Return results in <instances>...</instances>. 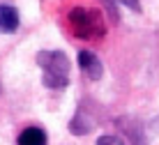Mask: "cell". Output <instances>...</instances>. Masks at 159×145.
Listing matches in <instances>:
<instances>
[{
    "mask_svg": "<svg viewBox=\"0 0 159 145\" xmlns=\"http://www.w3.org/2000/svg\"><path fill=\"white\" fill-rule=\"evenodd\" d=\"M37 65L44 69V85L51 90H62L69 83V60L62 51L37 53Z\"/></svg>",
    "mask_w": 159,
    "mask_h": 145,
    "instance_id": "6da1fadb",
    "label": "cell"
},
{
    "mask_svg": "<svg viewBox=\"0 0 159 145\" xmlns=\"http://www.w3.org/2000/svg\"><path fill=\"white\" fill-rule=\"evenodd\" d=\"M69 23L74 25L76 37H81V39H95V32H99V35L104 32V28L99 25V14L81 7L69 12Z\"/></svg>",
    "mask_w": 159,
    "mask_h": 145,
    "instance_id": "7a4b0ae2",
    "label": "cell"
},
{
    "mask_svg": "<svg viewBox=\"0 0 159 145\" xmlns=\"http://www.w3.org/2000/svg\"><path fill=\"white\" fill-rule=\"evenodd\" d=\"M79 65H81V69L88 74V79H92V81H99L102 79L104 67L99 62V58H97L92 51H81L79 53Z\"/></svg>",
    "mask_w": 159,
    "mask_h": 145,
    "instance_id": "3957f363",
    "label": "cell"
},
{
    "mask_svg": "<svg viewBox=\"0 0 159 145\" xmlns=\"http://www.w3.org/2000/svg\"><path fill=\"white\" fill-rule=\"evenodd\" d=\"M19 28V12L9 5H0V32L9 35Z\"/></svg>",
    "mask_w": 159,
    "mask_h": 145,
    "instance_id": "277c9868",
    "label": "cell"
},
{
    "mask_svg": "<svg viewBox=\"0 0 159 145\" xmlns=\"http://www.w3.org/2000/svg\"><path fill=\"white\" fill-rule=\"evenodd\" d=\"M19 145H46V131L42 129V127H28V129L21 131Z\"/></svg>",
    "mask_w": 159,
    "mask_h": 145,
    "instance_id": "5b68a950",
    "label": "cell"
},
{
    "mask_svg": "<svg viewBox=\"0 0 159 145\" xmlns=\"http://www.w3.org/2000/svg\"><path fill=\"white\" fill-rule=\"evenodd\" d=\"M90 129H92V120L85 115V111H76V115L72 118V122H69V131H72L74 136H85Z\"/></svg>",
    "mask_w": 159,
    "mask_h": 145,
    "instance_id": "8992f818",
    "label": "cell"
},
{
    "mask_svg": "<svg viewBox=\"0 0 159 145\" xmlns=\"http://www.w3.org/2000/svg\"><path fill=\"white\" fill-rule=\"evenodd\" d=\"M102 5L106 7L108 19H111L113 23H118V21H120V14H118V5H116V0H102Z\"/></svg>",
    "mask_w": 159,
    "mask_h": 145,
    "instance_id": "52a82bcc",
    "label": "cell"
},
{
    "mask_svg": "<svg viewBox=\"0 0 159 145\" xmlns=\"http://www.w3.org/2000/svg\"><path fill=\"white\" fill-rule=\"evenodd\" d=\"M125 131H127V136L131 138V143H134V145H145V141H143V134L139 131V127H134V129H131V125H129Z\"/></svg>",
    "mask_w": 159,
    "mask_h": 145,
    "instance_id": "ba28073f",
    "label": "cell"
},
{
    "mask_svg": "<svg viewBox=\"0 0 159 145\" xmlns=\"http://www.w3.org/2000/svg\"><path fill=\"white\" fill-rule=\"evenodd\" d=\"M97 145H122V141H120L118 136H102L99 141H97Z\"/></svg>",
    "mask_w": 159,
    "mask_h": 145,
    "instance_id": "9c48e42d",
    "label": "cell"
},
{
    "mask_svg": "<svg viewBox=\"0 0 159 145\" xmlns=\"http://www.w3.org/2000/svg\"><path fill=\"white\" fill-rule=\"evenodd\" d=\"M122 2L127 5V7H131L134 12H141V5H139V0H122Z\"/></svg>",
    "mask_w": 159,
    "mask_h": 145,
    "instance_id": "30bf717a",
    "label": "cell"
}]
</instances>
